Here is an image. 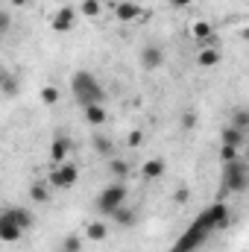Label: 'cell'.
I'll return each instance as SVG.
<instances>
[{
	"label": "cell",
	"mask_w": 249,
	"mask_h": 252,
	"mask_svg": "<svg viewBox=\"0 0 249 252\" xmlns=\"http://www.w3.org/2000/svg\"><path fill=\"white\" fill-rule=\"evenodd\" d=\"M3 79H6V70H0V82H3Z\"/></svg>",
	"instance_id": "cell-33"
},
{
	"label": "cell",
	"mask_w": 249,
	"mask_h": 252,
	"mask_svg": "<svg viewBox=\"0 0 249 252\" xmlns=\"http://www.w3.org/2000/svg\"><path fill=\"white\" fill-rule=\"evenodd\" d=\"M249 188V167L244 158H235L223 164V190L226 193H244Z\"/></svg>",
	"instance_id": "cell-2"
},
{
	"label": "cell",
	"mask_w": 249,
	"mask_h": 252,
	"mask_svg": "<svg viewBox=\"0 0 249 252\" xmlns=\"http://www.w3.org/2000/svg\"><path fill=\"white\" fill-rule=\"evenodd\" d=\"M82 118H85V124H91V126L109 124V112H106V106H103V103H94V106H82Z\"/></svg>",
	"instance_id": "cell-8"
},
{
	"label": "cell",
	"mask_w": 249,
	"mask_h": 252,
	"mask_svg": "<svg viewBox=\"0 0 249 252\" xmlns=\"http://www.w3.org/2000/svg\"><path fill=\"white\" fill-rule=\"evenodd\" d=\"M141 64H144V70H156V67H161V64H164V50L156 47V44H147V47L141 50Z\"/></svg>",
	"instance_id": "cell-7"
},
{
	"label": "cell",
	"mask_w": 249,
	"mask_h": 252,
	"mask_svg": "<svg viewBox=\"0 0 249 252\" xmlns=\"http://www.w3.org/2000/svg\"><path fill=\"white\" fill-rule=\"evenodd\" d=\"M244 135H247V132H241V129H235V126H226V129L220 132L223 144H226V147H238V150L244 147Z\"/></svg>",
	"instance_id": "cell-16"
},
{
	"label": "cell",
	"mask_w": 249,
	"mask_h": 252,
	"mask_svg": "<svg viewBox=\"0 0 249 252\" xmlns=\"http://www.w3.org/2000/svg\"><path fill=\"white\" fill-rule=\"evenodd\" d=\"M27 3H30V0H12V6H15V9H24Z\"/></svg>",
	"instance_id": "cell-32"
},
{
	"label": "cell",
	"mask_w": 249,
	"mask_h": 252,
	"mask_svg": "<svg viewBox=\"0 0 249 252\" xmlns=\"http://www.w3.org/2000/svg\"><path fill=\"white\" fill-rule=\"evenodd\" d=\"M3 214H6L15 226H21V229H30V226H32V211L24 208V205H12V208H6Z\"/></svg>",
	"instance_id": "cell-10"
},
{
	"label": "cell",
	"mask_w": 249,
	"mask_h": 252,
	"mask_svg": "<svg viewBox=\"0 0 249 252\" xmlns=\"http://www.w3.org/2000/svg\"><path fill=\"white\" fill-rule=\"evenodd\" d=\"M0 88H3V94H6V97L18 94V82H15V76H9V73H6V79L0 82Z\"/></svg>",
	"instance_id": "cell-26"
},
{
	"label": "cell",
	"mask_w": 249,
	"mask_h": 252,
	"mask_svg": "<svg viewBox=\"0 0 249 252\" xmlns=\"http://www.w3.org/2000/svg\"><path fill=\"white\" fill-rule=\"evenodd\" d=\"M30 196H32L35 202H41V205H44V202H50V193H47V185H32V188H30Z\"/></svg>",
	"instance_id": "cell-24"
},
{
	"label": "cell",
	"mask_w": 249,
	"mask_h": 252,
	"mask_svg": "<svg viewBox=\"0 0 249 252\" xmlns=\"http://www.w3.org/2000/svg\"><path fill=\"white\" fill-rule=\"evenodd\" d=\"M9 27H12V18H9V12H3V9H0V38L9 32Z\"/></svg>",
	"instance_id": "cell-27"
},
{
	"label": "cell",
	"mask_w": 249,
	"mask_h": 252,
	"mask_svg": "<svg viewBox=\"0 0 249 252\" xmlns=\"http://www.w3.org/2000/svg\"><path fill=\"white\" fill-rule=\"evenodd\" d=\"M109 173L118 179V182H124L132 176V164L126 161V158H109Z\"/></svg>",
	"instance_id": "cell-13"
},
{
	"label": "cell",
	"mask_w": 249,
	"mask_h": 252,
	"mask_svg": "<svg viewBox=\"0 0 249 252\" xmlns=\"http://www.w3.org/2000/svg\"><path fill=\"white\" fill-rule=\"evenodd\" d=\"M79 9H82V15H85V18H97V15L103 12V3H100V0H82V3H79Z\"/></svg>",
	"instance_id": "cell-21"
},
{
	"label": "cell",
	"mask_w": 249,
	"mask_h": 252,
	"mask_svg": "<svg viewBox=\"0 0 249 252\" xmlns=\"http://www.w3.org/2000/svg\"><path fill=\"white\" fill-rule=\"evenodd\" d=\"M76 24V9L73 6H62L56 15H53V30L56 32H70Z\"/></svg>",
	"instance_id": "cell-6"
},
{
	"label": "cell",
	"mask_w": 249,
	"mask_h": 252,
	"mask_svg": "<svg viewBox=\"0 0 249 252\" xmlns=\"http://www.w3.org/2000/svg\"><path fill=\"white\" fill-rule=\"evenodd\" d=\"M126 202V185L124 182H115V185H109V188L100 190V196H97V211L100 214H112L115 208H121Z\"/></svg>",
	"instance_id": "cell-3"
},
{
	"label": "cell",
	"mask_w": 249,
	"mask_h": 252,
	"mask_svg": "<svg viewBox=\"0 0 249 252\" xmlns=\"http://www.w3.org/2000/svg\"><path fill=\"white\" fill-rule=\"evenodd\" d=\"M94 150H97L100 156L112 158V153H115V144H112V138H106V135H94Z\"/></svg>",
	"instance_id": "cell-19"
},
{
	"label": "cell",
	"mask_w": 249,
	"mask_h": 252,
	"mask_svg": "<svg viewBox=\"0 0 249 252\" xmlns=\"http://www.w3.org/2000/svg\"><path fill=\"white\" fill-rule=\"evenodd\" d=\"M173 199H176V202H182V205H185L187 199H190V190H187V188H179V190H176V196H173Z\"/></svg>",
	"instance_id": "cell-29"
},
{
	"label": "cell",
	"mask_w": 249,
	"mask_h": 252,
	"mask_svg": "<svg viewBox=\"0 0 249 252\" xmlns=\"http://www.w3.org/2000/svg\"><path fill=\"white\" fill-rule=\"evenodd\" d=\"M76 179H79V170H76V164H70V161H59L56 167H53V173H50V185L53 188H73L76 185Z\"/></svg>",
	"instance_id": "cell-4"
},
{
	"label": "cell",
	"mask_w": 249,
	"mask_h": 252,
	"mask_svg": "<svg viewBox=\"0 0 249 252\" xmlns=\"http://www.w3.org/2000/svg\"><path fill=\"white\" fill-rule=\"evenodd\" d=\"M21 235H24V229L15 226L6 214H0V241H3V244H18Z\"/></svg>",
	"instance_id": "cell-9"
},
{
	"label": "cell",
	"mask_w": 249,
	"mask_h": 252,
	"mask_svg": "<svg viewBox=\"0 0 249 252\" xmlns=\"http://www.w3.org/2000/svg\"><path fill=\"white\" fill-rule=\"evenodd\" d=\"M235 158H241V150H238V147H226V144H223V150H220V161H223V164H229V161H235Z\"/></svg>",
	"instance_id": "cell-25"
},
{
	"label": "cell",
	"mask_w": 249,
	"mask_h": 252,
	"mask_svg": "<svg viewBox=\"0 0 249 252\" xmlns=\"http://www.w3.org/2000/svg\"><path fill=\"white\" fill-rule=\"evenodd\" d=\"M229 126H235V129L247 132V129H249V112H247V109H235V115H232V124H229Z\"/></svg>",
	"instance_id": "cell-22"
},
{
	"label": "cell",
	"mask_w": 249,
	"mask_h": 252,
	"mask_svg": "<svg viewBox=\"0 0 249 252\" xmlns=\"http://www.w3.org/2000/svg\"><path fill=\"white\" fill-rule=\"evenodd\" d=\"M109 238V220H88L85 223V241L88 244H103Z\"/></svg>",
	"instance_id": "cell-5"
},
{
	"label": "cell",
	"mask_w": 249,
	"mask_h": 252,
	"mask_svg": "<svg viewBox=\"0 0 249 252\" xmlns=\"http://www.w3.org/2000/svg\"><path fill=\"white\" fill-rule=\"evenodd\" d=\"M67 153H70V138H56L53 141V147H50V158H53V164H59V161H64L67 158Z\"/></svg>",
	"instance_id": "cell-14"
},
{
	"label": "cell",
	"mask_w": 249,
	"mask_h": 252,
	"mask_svg": "<svg viewBox=\"0 0 249 252\" xmlns=\"http://www.w3.org/2000/svg\"><path fill=\"white\" fill-rule=\"evenodd\" d=\"M126 141H129V147H138V144L144 141V135H141V132H129V138H126Z\"/></svg>",
	"instance_id": "cell-30"
},
{
	"label": "cell",
	"mask_w": 249,
	"mask_h": 252,
	"mask_svg": "<svg viewBox=\"0 0 249 252\" xmlns=\"http://www.w3.org/2000/svg\"><path fill=\"white\" fill-rule=\"evenodd\" d=\"M164 170H167L164 158H147V161L141 164V176H144V179H161Z\"/></svg>",
	"instance_id": "cell-11"
},
{
	"label": "cell",
	"mask_w": 249,
	"mask_h": 252,
	"mask_svg": "<svg viewBox=\"0 0 249 252\" xmlns=\"http://www.w3.org/2000/svg\"><path fill=\"white\" fill-rule=\"evenodd\" d=\"M115 15H118V21H124V24L138 21V18H141V6H138V3H132V0H124V3H118V6H115Z\"/></svg>",
	"instance_id": "cell-12"
},
{
	"label": "cell",
	"mask_w": 249,
	"mask_h": 252,
	"mask_svg": "<svg viewBox=\"0 0 249 252\" xmlns=\"http://www.w3.org/2000/svg\"><path fill=\"white\" fill-rule=\"evenodd\" d=\"M193 126H196V115L193 112H185L182 115V129H193Z\"/></svg>",
	"instance_id": "cell-28"
},
{
	"label": "cell",
	"mask_w": 249,
	"mask_h": 252,
	"mask_svg": "<svg viewBox=\"0 0 249 252\" xmlns=\"http://www.w3.org/2000/svg\"><path fill=\"white\" fill-rule=\"evenodd\" d=\"M59 97H62V94H59V88H56V85H44V88H41V94H38V100H41L44 106H56V103H59Z\"/></svg>",
	"instance_id": "cell-20"
},
{
	"label": "cell",
	"mask_w": 249,
	"mask_h": 252,
	"mask_svg": "<svg viewBox=\"0 0 249 252\" xmlns=\"http://www.w3.org/2000/svg\"><path fill=\"white\" fill-rule=\"evenodd\" d=\"M70 91H73V97H76L79 106H94V103H103V100H106L103 85H100L97 76L88 73V70H76V73L70 76Z\"/></svg>",
	"instance_id": "cell-1"
},
{
	"label": "cell",
	"mask_w": 249,
	"mask_h": 252,
	"mask_svg": "<svg viewBox=\"0 0 249 252\" xmlns=\"http://www.w3.org/2000/svg\"><path fill=\"white\" fill-rule=\"evenodd\" d=\"M211 32H214V30H211V24H208V21H196V24L190 27V35H193L199 44H202L205 38H211Z\"/></svg>",
	"instance_id": "cell-18"
},
{
	"label": "cell",
	"mask_w": 249,
	"mask_h": 252,
	"mask_svg": "<svg viewBox=\"0 0 249 252\" xmlns=\"http://www.w3.org/2000/svg\"><path fill=\"white\" fill-rule=\"evenodd\" d=\"M62 252H82V238L79 235H67L62 244Z\"/></svg>",
	"instance_id": "cell-23"
},
{
	"label": "cell",
	"mask_w": 249,
	"mask_h": 252,
	"mask_svg": "<svg viewBox=\"0 0 249 252\" xmlns=\"http://www.w3.org/2000/svg\"><path fill=\"white\" fill-rule=\"evenodd\" d=\"M196 64H199V67H214V64H220V50H217V47H199Z\"/></svg>",
	"instance_id": "cell-15"
},
{
	"label": "cell",
	"mask_w": 249,
	"mask_h": 252,
	"mask_svg": "<svg viewBox=\"0 0 249 252\" xmlns=\"http://www.w3.org/2000/svg\"><path fill=\"white\" fill-rule=\"evenodd\" d=\"M118 226H135V211H129L126 205H121V208H115L112 214H109Z\"/></svg>",
	"instance_id": "cell-17"
},
{
	"label": "cell",
	"mask_w": 249,
	"mask_h": 252,
	"mask_svg": "<svg viewBox=\"0 0 249 252\" xmlns=\"http://www.w3.org/2000/svg\"><path fill=\"white\" fill-rule=\"evenodd\" d=\"M190 3H193V0H170L173 9H185V6H190Z\"/></svg>",
	"instance_id": "cell-31"
}]
</instances>
